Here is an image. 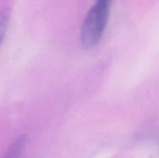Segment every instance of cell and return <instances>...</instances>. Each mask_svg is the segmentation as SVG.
Instances as JSON below:
<instances>
[{"label": "cell", "mask_w": 159, "mask_h": 158, "mask_svg": "<svg viewBox=\"0 0 159 158\" xmlns=\"http://www.w3.org/2000/svg\"><path fill=\"white\" fill-rule=\"evenodd\" d=\"M10 20V12L8 9H3L0 11V45L6 36Z\"/></svg>", "instance_id": "3"}, {"label": "cell", "mask_w": 159, "mask_h": 158, "mask_svg": "<svg viewBox=\"0 0 159 158\" xmlns=\"http://www.w3.org/2000/svg\"><path fill=\"white\" fill-rule=\"evenodd\" d=\"M26 139L25 136H21L16 138L7 149L6 153L2 158H20L25 145Z\"/></svg>", "instance_id": "2"}, {"label": "cell", "mask_w": 159, "mask_h": 158, "mask_svg": "<svg viewBox=\"0 0 159 158\" xmlns=\"http://www.w3.org/2000/svg\"><path fill=\"white\" fill-rule=\"evenodd\" d=\"M112 0H96L81 29V42L85 49L96 46L102 39L110 15Z\"/></svg>", "instance_id": "1"}]
</instances>
